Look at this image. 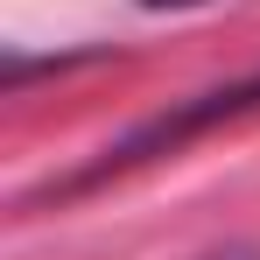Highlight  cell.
<instances>
[{
	"label": "cell",
	"mask_w": 260,
	"mask_h": 260,
	"mask_svg": "<svg viewBox=\"0 0 260 260\" xmlns=\"http://www.w3.org/2000/svg\"><path fill=\"white\" fill-rule=\"evenodd\" d=\"M260 106V78H239V85H225V91H204V99H183L176 113H155L148 127H134L120 148H106V162L91 176H113V169H134V162H148V155H169L176 141H190V134H204L218 127V120H239V113H253Z\"/></svg>",
	"instance_id": "6da1fadb"
},
{
	"label": "cell",
	"mask_w": 260,
	"mask_h": 260,
	"mask_svg": "<svg viewBox=\"0 0 260 260\" xmlns=\"http://www.w3.org/2000/svg\"><path fill=\"white\" fill-rule=\"evenodd\" d=\"M141 7H197V0H141Z\"/></svg>",
	"instance_id": "3957f363"
},
{
	"label": "cell",
	"mask_w": 260,
	"mask_h": 260,
	"mask_svg": "<svg viewBox=\"0 0 260 260\" xmlns=\"http://www.w3.org/2000/svg\"><path fill=\"white\" fill-rule=\"evenodd\" d=\"M204 260H253V246H225V253H204Z\"/></svg>",
	"instance_id": "7a4b0ae2"
}]
</instances>
